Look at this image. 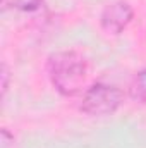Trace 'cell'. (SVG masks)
Segmentation results:
<instances>
[{
    "label": "cell",
    "mask_w": 146,
    "mask_h": 148,
    "mask_svg": "<svg viewBox=\"0 0 146 148\" xmlns=\"http://www.w3.org/2000/svg\"><path fill=\"white\" fill-rule=\"evenodd\" d=\"M46 73L52 86L62 97H76L84 93L89 79V62L76 50L55 52L46 60Z\"/></svg>",
    "instance_id": "1"
},
{
    "label": "cell",
    "mask_w": 146,
    "mask_h": 148,
    "mask_svg": "<svg viewBox=\"0 0 146 148\" xmlns=\"http://www.w3.org/2000/svg\"><path fill=\"white\" fill-rule=\"evenodd\" d=\"M124 103V91L113 84L95 83L81 97L79 110L91 117H105L119 110Z\"/></svg>",
    "instance_id": "2"
},
{
    "label": "cell",
    "mask_w": 146,
    "mask_h": 148,
    "mask_svg": "<svg viewBox=\"0 0 146 148\" xmlns=\"http://www.w3.org/2000/svg\"><path fill=\"white\" fill-rule=\"evenodd\" d=\"M134 9L126 0H115L103 7L100 14V26L108 35H120L132 21Z\"/></svg>",
    "instance_id": "3"
},
{
    "label": "cell",
    "mask_w": 146,
    "mask_h": 148,
    "mask_svg": "<svg viewBox=\"0 0 146 148\" xmlns=\"http://www.w3.org/2000/svg\"><path fill=\"white\" fill-rule=\"evenodd\" d=\"M129 97L136 103L146 105V69H141L134 74L129 84Z\"/></svg>",
    "instance_id": "4"
},
{
    "label": "cell",
    "mask_w": 146,
    "mask_h": 148,
    "mask_svg": "<svg viewBox=\"0 0 146 148\" xmlns=\"http://www.w3.org/2000/svg\"><path fill=\"white\" fill-rule=\"evenodd\" d=\"M3 9H14L21 12H35L43 5V0H2Z\"/></svg>",
    "instance_id": "5"
},
{
    "label": "cell",
    "mask_w": 146,
    "mask_h": 148,
    "mask_svg": "<svg viewBox=\"0 0 146 148\" xmlns=\"http://www.w3.org/2000/svg\"><path fill=\"white\" fill-rule=\"evenodd\" d=\"M0 77H2V97H5L7 95V90H9V81H10V71H9V67H7L5 62L2 64Z\"/></svg>",
    "instance_id": "6"
}]
</instances>
